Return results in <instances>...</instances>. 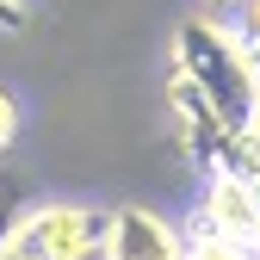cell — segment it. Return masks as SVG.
I'll return each instance as SVG.
<instances>
[{"label": "cell", "instance_id": "6da1fadb", "mask_svg": "<svg viewBox=\"0 0 260 260\" xmlns=\"http://www.w3.org/2000/svg\"><path fill=\"white\" fill-rule=\"evenodd\" d=\"M174 75L199 87L223 124L260 130V50L248 44V31H230L217 19H186L174 31Z\"/></svg>", "mask_w": 260, "mask_h": 260}, {"label": "cell", "instance_id": "7a4b0ae2", "mask_svg": "<svg viewBox=\"0 0 260 260\" xmlns=\"http://www.w3.org/2000/svg\"><path fill=\"white\" fill-rule=\"evenodd\" d=\"M106 254V217L87 205H38L25 211L13 260H93Z\"/></svg>", "mask_w": 260, "mask_h": 260}, {"label": "cell", "instance_id": "3957f363", "mask_svg": "<svg viewBox=\"0 0 260 260\" xmlns=\"http://www.w3.org/2000/svg\"><path fill=\"white\" fill-rule=\"evenodd\" d=\"M106 260H186V248L155 211L124 205L106 217Z\"/></svg>", "mask_w": 260, "mask_h": 260}, {"label": "cell", "instance_id": "277c9868", "mask_svg": "<svg viewBox=\"0 0 260 260\" xmlns=\"http://www.w3.org/2000/svg\"><path fill=\"white\" fill-rule=\"evenodd\" d=\"M205 236H230L242 248H260V186H236V180H211L205 211H199Z\"/></svg>", "mask_w": 260, "mask_h": 260}, {"label": "cell", "instance_id": "5b68a950", "mask_svg": "<svg viewBox=\"0 0 260 260\" xmlns=\"http://www.w3.org/2000/svg\"><path fill=\"white\" fill-rule=\"evenodd\" d=\"M19 223H25V192H19V180H13V174H0V260H13Z\"/></svg>", "mask_w": 260, "mask_h": 260}, {"label": "cell", "instance_id": "8992f818", "mask_svg": "<svg viewBox=\"0 0 260 260\" xmlns=\"http://www.w3.org/2000/svg\"><path fill=\"white\" fill-rule=\"evenodd\" d=\"M186 260H254V248H242L230 236H199V242L186 248Z\"/></svg>", "mask_w": 260, "mask_h": 260}, {"label": "cell", "instance_id": "52a82bcc", "mask_svg": "<svg viewBox=\"0 0 260 260\" xmlns=\"http://www.w3.org/2000/svg\"><path fill=\"white\" fill-rule=\"evenodd\" d=\"M19 137V112H13V100L0 93V155H7V143Z\"/></svg>", "mask_w": 260, "mask_h": 260}, {"label": "cell", "instance_id": "ba28073f", "mask_svg": "<svg viewBox=\"0 0 260 260\" xmlns=\"http://www.w3.org/2000/svg\"><path fill=\"white\" fill-rule=\"evenodd\" d=\"M31 13H25V0H0V25H7V31H19Z\"/></svg>", "mask_w": 260, "mask_h": 260}, {"label": "cell", "instance_id": "9c48e42d", "mask_svg": "<svg viewBox=\"0 0 260 260\" xmlns=\"http://www.w3.org/2000/svg\"><path fill=\"white\" fill-rule=\"evenodd\" d=\"M242 25H248V44L260 50V0H248V7H242Z\"/></svg>", "mask_w": 260, "mask_h": 260}, {"label": "cell", "instance_id": "30bf717a", "mask_svg": "<svg viewBox=\"0 0 260 260\" xmlns=\"http://www.w3.org/2000/svg\"><path fill=\"white\" fill-rule=\"evenodd\" d=\"M199 7H211V13H230V7H248V0H199Z\"/></svg>", "mask_w": 260, "mask_h": 260}, {"label": "cell", "instance_id": "8fae6325", "mask_svg": "<svg viewBox=\"0 0 260 260\" xmlns=\"http://www.w3.org/2000/svg\"><path fill=\"white\" fill-rule=\"evenodd\" d=\"M254 137H260V130H254Z\"/></svg>", "mask_w": 260, "mask_h": 260}]
</instances>
